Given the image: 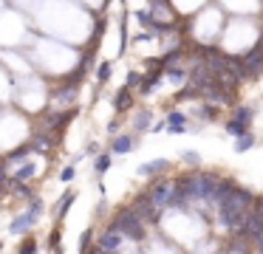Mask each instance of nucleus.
<instances>
[{
    "instance_id": "aec40b11",
    "label": "nucleus",
    "mask_w": 263,
    "mask_h": 254,
    "mask_svg": "<svg viewBox=\"0 0 263 254\" xmlns=\"http://www.w3.org/2000/svg\"><path fill=\"white\" fill-rule=\"evenodd\" d=\"M108 169H110V152H99V155L93 158V172L105 175Z\"/></svg>"
},
{
    "instance_id": "473e14b6",
    "label": "nucleus",
    "mask_w": 263,
    "mask_h": 254,
    "mask_svg": "<svg viewBox=\"0 0 263 254\" xmlns=\"http://www.w3.org/2000/svg\"><path fill=\"white\" fill-rule=\"evenodd\" d=\"M91 254H110V251H105V248H99V246H93V248H91Z\"/></svg>"
},
{
    "instance_id": "9d476101",
    "label": "nucleus",
    "mask_w": 263,
    "mask_h": 254,
    "mask_svg": "<svg viewBox=\"0 0 263 254\" xmlns=\"http://www.w3.org/2000/svg\"><path fill=\"white\" fill-rule=\"evenodd\" d=\"M190 130V116L181 110H170L167 113V133H187Z\"/></svg>"
},
{
    "instance_id": "412c9836",
    "label": "nucleus",
    "mask_w": 263,
    "mask_h": 254,
    "mask_svg": "<svg viewBox=\"0 0 263 254\" xmlns=\"http://www.w3.org/2000/svg\"><path fill=\"white\" fill-rule=\"evenodd\" d=\"M232 144H235V152H246V150H252V147H255V135H252V133L238 135V139H235Z\"/></svg>"
},
{
    "instance_id": "2f4dec72",
    "label": "nucleus",
    "mask_w": 263,
    "mask_h": 254,
    "mask_svg": "<svg viewBox=\"0 0 263 254\" xmlns=\"http://www.w3.org/2000/svg\"><path fill=\"white\" fill-rule=\"evenodd\" d=\"M108 130H110V133H116V130H119V119H114V122L108 124Z\"/></svg>"
},
{
    "instance_id": "f3484780",
    "label": "nucleus",
    "mask_w": 263,
    "mask_h": 254,
    "mask_svg": "<svg viewBox=\"0 0 263 254\" xmlns=\"http://www.w3.org/2000/svg\"><path fill=\"white\" fill-rule=\"evenodd\" d=\"M252 116H255V110H252L249 105H235L229 119H235V122H240V124H252Z\"/></svg>"
},
{
    "instance_id": "b1692460",
    "label": "nucleus",
    "mask_w": 263,
    "mask_h": 254,
    "mask_svg": "<svg viewBox=\"0 0 263 254\" xmlns=\"http://www.w3.org/2000/svg\"><path fill=\"white\" fill-rule=\"evenodd\" d=\"M31 175H34V167H31V164H23V167H20L17 172L12 175V181H17V184H26Z\"/></svg>"
},
{
    "instance_id": "5701e85b",
    "label": "nucleus",
    "mask_w": 263,
    "mask_h": 254,
    "mask_svg": "<svg viewBox=\"0 0 263 254\" xmlns=\"http://www.w3.org/2000/svg\"><path fill=\"white\" fill-rule=\"evenodd\" d=\"M71 201H74V192H65V195L60 198V203H57V220H63V218H65V212H68Z\"/></svg>"
},
{
    "instance_id": "c756f323",
    "label": "nucleus",
    "mask_w": 263,
    "mask_h": 254,
    "mask_svg": "<svg viewBox=\"0 0 263 254\" xmlns=\"http://www.w3.org/2000/svg\"><path fill=\"white\" fill-rule=\"evenodd\" d=\"M252 246H255V251H257V254H263V231L257 235V240L252 243Z\"/></svg>"
},
{
    "instance_id": "393cba45",
    "label": "nucleus",
    "mask_w": 263,
    "mask_h": 254,
    "mask_svg": "<svg viewBox=\"0 0 263 254\" xmlns=\"http://www.w3.org/2000/svg\"><path fill=\"white\" fill-rule=\"evenodd\" d=\"M17 254H37V243H34V237H23V243H20Z\"/></svg>"
},
{
    "instance_id": "cd10ccee",
    "label": "nucleus",
    "mask_w": 263,
    "mask_h": 254,
    "mask_svg": "<svg viewBox=\"0 0 263 254\" xmlns=\"http://www.w3.org/2000/svg\"><path fill=\"white\" fill-rule=\"evenodd\" d=\"M142 73L139 71H130V76H127V88H139V85H142Z\"/></svg>"
},
{
    "instance_id": "9b49d317",
    "label": "nucleus",
    "mask_w": 263,
    "mask_h": 254,
    "mask_svg": "<svg viewBox=\"0 0 263 254\" xmlns=\"http://www.w3.org/2000/svg\"><path fill=\"white\" fill-rule=\"evenodd\" d=\"M235 186H238V181H232V178H221V184H218V189H215V198H212L210 209H218V206H221V203L235 192Z\"/></svg>"
},
{
    "instance_id": "c85d7f7f",
    "label": "nucleus",
    "mask_w": 263,
    "mask_h": 254,
    "mask_svg": "<svg viewBox=\"0 0 263 254\" xmlns=\"http://www.w3.org/2000/svg\"><path fill=\"white\" fill-rule=\"evenodd\" d=\"M74 175H77V167L71 164V167H65L63 172H60V181H65V184H68V181H74Z\"/></svg>"
},
{
    "instance_id": "4468645a",
    "label": "nucleus",
    "mask_w": 263,
    "mask_h": 254,
    "mask_svg": "<svg viewBox=\"0 0 263 254\" xmlns=\"http://www.w3.org/2000/svg\"><path fill=\"white\" fill-rule=\"evenodd\" d=\"M153 113L150 110H139L136 116H133V135H142V133H147L150 127H153Z\"/></svg>"
},
{
    "instance_id": "a211bd4d",
    "label": "nucleus",
    "mask_w": 263,
    "mask_h": 254,
    "mask_svg": "<svg viewBox=\"0 0 263 254\" xmlns=\"http://www.w3.org/2000/svg\"><path fill=\"white\" fill-rule=\"evenodd\" d=\"M29 152H34V150H31V144H23V147H17V150H12V152L6 155V161H3V164H6V169L14 167V164H20L26 155H29Z\"/></svg>"
},
{
    "instance_id": "6e6552de",
    "label": "nucleus",
    "mask_w": 263,
    "mask_h": 254,
    "mask_svg": "<svg viewBox=\"0 0 263 254\" xmlns=\"http://www.w3.org/2000/svg\"><path fill=\"white\" fill-rule=\"evenodd\" d=\"M40 212H43V209H34V206H31L29 212H23L20 218H14L12 223H9V231H14V235H26V231H29L31 226L40 220Z\"/></svg>"
},
{
    "instance_id": "bb28decb",
    "label": "nucleus",
    "mask_w": 263,
    "mask_h": 254,
    "mask_svg": "<svg viewBox=\"0 0 263 254\" xmlns=\"http://www.w3.org/2000/svg\"><path fill=\"white\" fill-rule=\"evenodd\" d=\"M181 161L187 164V167H193V169H195V167L201 164V155H198V152H190V150H187V152H181Z\"/></svg>"
},
{
    "instance_id": "a878e982",
    "label": "nucleus",
    "mask_w": 263,
    "mask_h": 254,
    "mask_svg": "<svg viewBox=\"0 0 263 254\" xmlns=\"http://www.w3.org/2000/svg\"><path fill=\"white\" fill-rule=\"evenodd\" d=\"M97 79H99V85H105L110 79V62H99L97 65Z\"/></svg>"
},
{
    "instance_id": "7ed1b4c3",
    "label": "nucleus",
    "mask_w": 263,
    "mask_h": 254,
    "mask_svg": "<svg viewBox=\"0 0 263 254\" xmlns=\"http://www.w3.org/2000/svg\"><path fill=\"white\" fill-rule=\"evenodd\" d=\"M260 231H263V198H257L255 206H252V212H249V218L243 220V226H240L235 235L243 237V240H249V243H255Z\"/></svg>"
},
{
    "instance_id": "4be33fe9",
    "label": "nucleus",
    "mask_w": 263,
    "mask_h": 254,
    "mask_svg": "<svg viewBox=\"0 0 263 254\" xmlns=\"http://www.w3.org/2000/svg\"><path fill=\"white\" fill-rule=\"evenodd\" d=\"M198 116H201V122H215L218 107H215V105H210V102H204V105L198 107Z\"/></svg>"
},
{
    "instance_id": "2eb2a0df",
    "label": "nucleus",
    "mask_w": 263,
    "mask_h": 254,
    "mask_svg": "<svg viewBox=\"0 0 263 254\" xmlns=\"http://www.w3.org/2000/svg\"><path fill=\"white\" fill-rule=\"evenodd\" d=\"M161 172H167V158H156V161H147L139 167V175H144V178H153Z\"/></svg>"
},
{
    "instance_id": "7c9ffc66",
    "label": "nucleus",
    "mask_w": 263,
    "mask_h": 254,
    "mask_svg": "<svg viewBox=\"0 0 263 254\" xmlns=\"http://www.w3.org/2000/svg\"><path fill=\"white\" fill-rule=\"evenodd\" d=\"M88 246H91V229L82 235V251H88Z\"/></svg>"
},
{
    "instance_id": "f03ea898",
    "label": "nucleus",
    "mask_w": 263,
    "mask_h": 254,
    "mask_svg": "<svg viewBox=\"0 0 263 254\" xmlns=\"http://www.w3.org/2000/svg\"><path fill=\"white\" fill-rule=\"evenodd\" d=\"M114 223L122 229V235H125L127 240H136V243H142L144 237H147V223H144V220L139 218V214L133 212L130 206H122L119 212L114 214Z\"/></svg>"
},
{
    "instance_id": "f8f14e48",
    "label": "nucleus",
    "mask_w": 263,
    "mask_h": 254,
    "mask_svg": "<svg viewBox=\"0 0 263 254\" xmlns=\"http://www.w3.org/2000/svg\"><path fill=\"white\" fill-rule=\"evenodd\" d=\"M136 147V135H114V141H110V152H116V155H127V152Z\"/></svg>"
},
{
    "instance_id": "423d86ee",
    "label": "nucleus",
    "mask_w": 263,
    "mask_h": 254,
    "mask_svg": "<svg viewBox=\"0 0 263 254\" xmlns=\"http://www.w3.org/2000/svg\"><path fill=\"white\" fill-rule=\"evenodd\" d=\"M240 62H243L246 79H257V76H260V71H263V34L257 37V43L252 45L243 56H240Z\"/></svg>"
},
{
    "instance_id": "dca6fc26",
    "label": "nucleus",
    "mask_w": 263,
    "mask_h": 254,
    "mask_svg": "<svg viewBox=\"0 0 263 254\" xmlns=\"http://www.w3.org/2000/svg\"><path fill=\"white\" fill-rule=\"evenodd\" d=\"M110 102H114V110H127V107L133 105L130 88H127V85H125V88H119V90L114 93V99H110Z\"/></svg>"
},
{
    "instance_id": "39448f33",
    "label": "nucleus",
    "mask_w": 263,
    "mask_h": 254,
    "mask_svg": "<svg viewBox=\"0 0 263 254\" xmlns=\"http://www.w3.org/2000/svg\"><path fill=\"white\" fill-rule=\"evenodd\" d=\"M150 198H153V203L164 212V209L173 206V198H176V181H167V178H156L153 186H150Z\"/></svg>"
},
{
    "instance_id": "ddd939ff",
    "label": "nucleus",
    "mask_w": 263,
    "mask_h": 254,
    "mask_svg": "<svg viewBox=\"0 0 263 254\" xmlns=\"http://www.w3.org/2000/svg\"><path fill=\"white\" fill-rule=\"evenodd\" d=\"M29 144H31V150H34V152H48V150H54V144H57V141H54L51 130H46V133H37Z\"/></svg>"
},
{
    "instance_id": "72a5a7b5",
    "label": "nucleus",
    "mask_w": 263,
    "mask_h": 254,
    "mask_svg": "<svg viewBox=\"0 0 263 254\" xmlns=\"http://www.w3.org/2000/svg\"><path fill=\"white\" fill-rule=\"evenodd\" d=\"M0 251H3V240H0Z\"/></svg>"
},
{
    "instance_id": "6ab92c4d",
    "label": "nucleus",
    "mask_w": 263,
    "mask_h": 254,
    "mask_svg": "<svg viewBox=\"0 0 263 254\" xmlns=\"http://www.w3.org/2000/svg\"><path fill=\"white\" fill-rule=\"evenodd\" d=\"M223 127H227V133H229V135H235V139H238V135L252 133L249 124H240V122H235V119H227V124H223Z\"/></svg>"
},
{
    "instance_id": "0eeeda50",
    "label": "nucleus",
    "mask_w": 263,
    "mask_h": 254,
    "mask_svg": "<svg viewBox=\"0 0 263 254\" xmlns=\"http://www.w3.org/2000/svg\"><path fill=\"white\" fill-rule=\"evenodd\" d=\"M122 243H125V235H122V229L110 220V226L99 235V240H97V246L99 248H105V251H110V254H116V251H122Z\"/></svg>"
},
{
    "instance_id": "f257e3e1",
    "label": "nucleus",
    "mask_w": 263,
    "mask_h": 254,
    "mask_svg": "<svg viewBox=\"0 0 263 254\" xmlns=\"http://www.w3.org/2000/svg\"><path fill=\"white\" fill-rule=\"evenodd\" d=\"M255 201L257 198L252 195L246 186H235V192L227 198V201L221 203V206L215 209V223L221 226L223 231H229V235H235V231L243 226V220L249 218V212H252V206H255Z\"/></svg>"
},
{
    "instance_id": "1a4fd4ad",
    "label": "nucleus",
    "mask_w": 263,
    "mask_h": 254,
    "mask_svg": "<svg viewBox=\"0 0 263 254\" xmlns=\"http://www.w3.org/2000/svg\"><path fill=\"white\" fill-rule=\"evenodd\" d=\"M74 116H77V107H65V110H54V113H48V116H46V127L51 130V133H54V130L60 133V130H63V127H65V124H68Z\"/></svg>"
},
{
    "instance_id": "20e7f679",
    "label": "nucleus",
    "mask_w": 263,
    "mask_h": 254,
    "mask_svg": "<svg viewBox=\"0 0 263 254\" xmlns=\"http://www.w3.org/2000/svg\"><path fill=\"white\" fill-rule=\"evenodd\" d=\"M127 206L133 209V212L139 214V218L144 220V223H159V218H161V209L153 203V198H150V192H139L136 198H133Z\"/></svg>"
}]
</instances>
